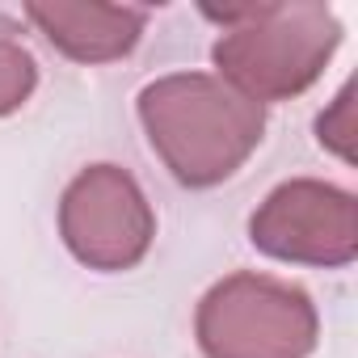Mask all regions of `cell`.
<instances>
[{
	"mask_svg": "<svg viewBox=\"0 0 358 358\" xmlns=\"http://www.w3.org/2000/svg\"><path fill=\"white\" fill-rule=\"evenodd\" d=\"M207 17L224 22L211 47L220 80L257 106L299 97L341 47V22L329 5H245L207 9Z\"/></svg>",
	"mask_w": 358,
	"mask_h": 358,
	"instance_id": "2",
	"label": "cell"
},
{
	"mask_svg": "<svg viewBox=\"0 0 358 358\" xmlns=\"http://www.w3.org/2000/svg\"><path fill=\"white\" fill-rule=\"evenodd\" d=\"M26 22L76 64H114L143 38V9L131 5H26Z\"/></svg>",
	"mask_w": 358,
	"mask_h": 358,
	"instance_id": "6",
	"label": "cell"
},
{
	"mask_svg": "<svg viewBox=\"0 0 358 358\" xmlns=\"http://www.w3.org/2000/svg\"><path fill=\"white\" fill-rule=\"evenodd\" d=\"M59 236L80 266L118 274L148 257L156 215L127 169L89 164L72 177L59 199Z\"/></svg>",
	"mask_w": 358,
	"mask_h": 358,
	"instance_id": "4",
	"label": "cell"
},
{
	"mask_svg": "<svg viewBox=\"0 0 358 358\" xmlns=\"http://www.w3.org/2000/svg\"><path fill=\"white\" fill-rule=\"evenodd\" d=\"M249 241L274 262L345 270L358 257V203L320 177H291L253 211Z\"/></svg>",
	"mask_w": 358,
	"mask_h": 358,
	"instance_id": "5",
	"label": "cell"
},
{
	"mask_svg": "<svg viewBox=\"0 0 358 358\" xmlns=\"http://www.w3.org/2000/svg\"><path fill=\"white\" fill-rule=\"evenodd\" d=\"M135 110L160 164L190 190L228 182L266 139V106L211 72L156 76L139 89Z\"/></svg>",
	"mask_w": 358,
	"mask_h": 358,
	"instance_id": "1",
	"label": "cell"
},
{
	"mask_svg": "<svg viewBox=\"0 0 358 358\" xmlns=\"http://www.w3.org/2000/svg\"><path fill=\"white\" fill-rule=\"evenodd\" d=\"M13 34L17 26L0 13V118L17 114L38 89V64Z\"/></svg>",
	"mask_w": 358,
	"mask_h": 358,
	"instance_id": "7",
	"label": "cell"
},
{
	"mask_svg": "<svg viewBox=\"0 0 358 358\" xmlns=\"http://www.w3.org/2000/svg\"><path fill=\"white\" fill-rule=\"evenodd\" d=\"M194 337L207 358H308L320 337V316L303 287L241 270L203 295Z\"/></svg>",
	"mask_w": 358,
	"mask_h": 358,
	"instance_id": "3",
	"label": "cell"
},
{
	"mask_svg": "<svg viewBox=\"0 0 358 358\" xmlns=\"http://www.w3.org/2000/svg\"><path fill=\"white\" fill-rule=\"evenodd\" d=\"M354 85H345L341 93H337V101L320 114V122H316V131H320V143L324 148H333L341 160H354Z\"/></svg>",
	"mask_w": 358,
	"mask_h": 358,
	"instance_id": "8",
	"label": "cell"
}]
</instances>
